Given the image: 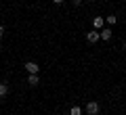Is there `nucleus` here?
<instances>
[{
	"label": "nucleus",
	"instance_id": "nucleus-8",
	"mask_svg": "<svg viewBox=\"0 0 126 115\" xmlns=\"http://www.w3.org/2000/svg\"><path fill=\"white\" fill-rule=\"evenodd\" d=\"M69 115H82V107H78V105H74L72 109H69Z\"/></svg>",
	"mask_w": 126,
	"mask_h": 115
},
{
	"label": "nucleus",
	"instance_id": "nucleus-9",
	"mask_svg": "<svg viewBox=\"0 0 126 115\" xmlns=\"http://www.w3.org/2000/svg\"><path fill=\"white\" fill-rule=\"evenodd\" d=\"M105 21H107L109 25H113V23H118V17L116 15H109V17H105Z\"/></svg>",
	"mask_w": 126,
	"mask_h": 115
},
{
	"label": "nucleus",
	"instance_id": "nucleus-11",
	"mask_svg": "<svg viewBox=\"0 0 126 115\" xmlns=\"http://www.w3.org/2000/svg\"><path fill=\"white\" fill-rule=\"evenodd\" d=\"M55 4H63V2H65V0H53Z\"/></svg>",
	"mask_w": 126,
	"mask_h": 115
},
{
	"label": "nucleus",
	"instance_id": "nucleus-4",
	"mask_svg": "<svg viewBox=\"0 0 126 115\" xmlns=\"http://www.w3.org/2000/svg\"><path fill=\"white\" fill-rule=\"evenodd\" d=\"M23 67H25V71H27V73H38V71H40L38 63H34V61H27V63H25Z\"/></svg>",
	"mask_w": 126,
	"mask_h": 115
},
{
	"label": "nucleus",
	"instance_id": "nucleus-5",
	"mask_svg": "<svg viewBox=\"0 0 126 115\" xmlns=\"http://www.w3.org/2000/svg\"><path fill=\"white\" fill-rule=\"evenodd\" d=\"M27 84H30V86H38V84H40L38 73H30V75H27Z\"/></svg>",
	"mask_w": 126,
	"mask_h": 115
},
{
	"label": "nucleus",
	"instance_id": "nucleus-7",
	"mask_svg": "<svg viewBox=\"0 0 126 115\" xmlns=\"http://www.w3.org/2000/svg\"><path fill=\"white\" fill-rule=\"evenodd\" d=\"M9 94V84L6 82H0V98H4Z\"/></svg>",
	"mask_w": 126,
	"mask_h": 115
},
{
	"label": "nucleus",
	"instance_id": "nucleus-13",
	"mask_svg": "<svg viewBox=\"0 0 126 115\" xmlns=\"http://www.w3.org/2000/svg\"><path fill=\"white\" fill-rule=\"evenodd\" d=\"M0 50H2V42H0Z\"/></svg>",
	"mask_w": 126,
	"mask_h": 115
},
{
	"label": "nucleus",
	"instance_id": "nucleus-2",
	"mask_svg": "<svg viewBox=\"0 0 126 115\" xmlns=\"http://www.w3.org/2000/svg\"><path fill=\"white\" fill-rule=\"evenodd\" d=\"M99 40H101L99 29H93V31H88V34H86V42H88V44H94V42H99Z\"/></svg>",
	"mask_w": 126,
	"mask_h": 115
},
{
	"label": "nucleus",
	"instance_id": "nucleus-12",
	"mask_svg": "<svg viewBox=\"0 0 126 115\" xmlns=\"http://www.w3.org/2000/svg\"><path fill=\"white\" fill-rule=\"evenodd\" d=\"M74 4H76V6H80V4H82V0H74Z\"/></svg>",
	"mask_w": 126,
	"mask_h": 115
},
{
	"label": "nucleus",
	"instance_id": "nucleus-10",
	"mask_svg": "<svg viewBox=\"0 0 126 115\" xmlns=\"http://www.w3.org/2000/svg\"><path fill=\"white\" fill-rule=\"evenodd\" d=\"M2 36H4V27L0 25V40H2Z\"/></svg>",
	"mask_w": 126,
	"mask_h": 115
},
{
	"label": "nucleus",
	"instance_id": "nucleus-1",
	"mask_svg": "<svg viewBox=\"0 0 126 115\" xmlns=\"http://www.w3.org/2000/svg\"><path fill=\"white\" fill-rule=\"evenodd\" d=\"M86 113L88 115H97L99 113V102L97 101H88L86 102Z\"/></svg>",
	"mask_w": 126,
	"mask_h": 115
},
{
	"label": "nucleus",
	"instance_id": "nucleus-3",
	"mask_svg": "<svg viewBox=\"0 0 126 115\" xmlns=\"http://www.w3.org/2000/svg\"><path fill=\"white\" fill-rule=\"evenodd\" d=\"M99 36H101V40H105V42H107V40H111L113 31L109 29V27H101V29H99Z\"/></svg>",
	"mask_w": 126,
	"mask_h": 115
},
{
	"label": "nucleus",
	"instance_id": "nucleus-6",
	"mask_svg": "<svg viewBox=\"0 0 126 115\" xmlns=\"http://www.w3.org/2000/svg\"><path fill=\"white\" fill-rule=\"evenodd\" d=\"M93 27H94V29L105 27V19H103V17H94V19H93Z\"/></svg>",
	"mask_w": 126,
	"mask_h": 115
}]
</instances>
